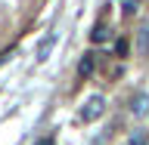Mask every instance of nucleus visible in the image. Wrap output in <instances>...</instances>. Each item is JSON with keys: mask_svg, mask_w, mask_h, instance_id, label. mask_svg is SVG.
Listing matches in <instances>:
<instances>
[{"mask_svg": "<svg viewBox=\"0 0 149 145\" xmlns=\"http://www.w3.org/2000/svg\"><path fill=\"white\" fill-rule=\"evenodd\" d=\"M37 145H53V139H40V142H37Z\"/></svg>", "mask_w": 149, "mask_h": 145, "instance_id": "1a4fd4ad", "label": "nucleus"}, {"mask_svg": "<svg viewBox=\"0 0 149 145\" xmlns=\"http://www.w3.org/2000/svg\"><path fill=\"white\" fill-rule=\"evenodd\" d=\"M93 74V53H87L81 59V77H90Z\"/></svg>", "mask_w": 149, "mask_h": 145, "instance_id": "20e7f679", "label": "nucleus"}, {"mask_svg": "<svg viewBox=\"0 0 149 145\" xmlns=\"http://www.w3.org/2000/svg\"><path fill=\"white\" fill-rule=\"evenodd\" d=\"M53 43H56V31H50V34H47L44 40H40V43H37V56H34L37 62H44L47 56L53 53Z\"/></svg>", "mask_w": 149, "mask_h": 145, "instance_id": "f03ea898", "label": "nucleus"}, {"mask_svg": "<svg viewBox=\"0 0 149 145\" xmlns=\"http://www.w3.org/2000/svg\"><path fill=\"white\" fill-rule=\"evenodd\" d=\"M90 40H93V43H106V40H109V25L93 28V31H90Z\"/></svg>", "mask_w": 149, "mask_h": 145, "instance_id": "7ed1b4c3", "label": "nucleus"}, {"mask_svg": "<svg viewBox=\"0 0 149 145\" xmlns=\"http://www.w3.org/2000/svg\"><path fill=\"white\" fill-rule=\"evenodd\" d=\"M115 53L124 59V56H127V40H115Z\"/></svg>", "mask_w": 149, "mask_h": 145, "instance_id": "6e6552de", "label": "nucleus"}, {"mask_svg": "<svg viewBox=\"0 0 149 145\" xmlns=\"http://www.w3.org/2000/svg\"><path fill=\"white\" fill-rule=\"evenodd\" d=\"M137 6H140V0H121V12H124V16H134Z\"/></svg>", "mask_w": 149, "mask_h": 145, "instance_id": "39448f33", "label": "nucleus"}, {"mask_svg": "<svg viewBox=\"0 0 149 145\" xmlns=\"http://www.w3.org/2000/svg\"><path fill=\"white\" fill-rule=\"evenodd\" d=\"M146 142H149V136L143 133V130H137V133L130 136V145H146Z\"/></svg>", "mask_w": 149, "mask_h": 145, "instance_id": "0eeeda50", "label": "nucleus"}, {"mask_svg": "<svg viewBox=\"0 0 149 145\" xmlns=\"http://www.w3.org/2000/svg\"><path fill=\"white\" fill-rule=\"evenodd\" d=\"M102 111H106V96H90V99L81 105V111H78V120L81 124H90V120H96V118H102Z\"/></svg>", "mask_w": 149, "mask_h": 145, "instance_id": "f257e3e1", "label": "nucleus"}, {"mask_svg": "<svg viewBox=\"0 0 149 145\" xmlns=\"http://www.w3.org/2000/svg\"><path fill=\"white\" fill-rule=\"evenodd\" d=\"M140 49L149 53V28H140Z\"/></svg>", "mask_w": 149, "mask_h": 145, "instance_id": "423d86ee", "label": "nucleus"}]
</instances>
